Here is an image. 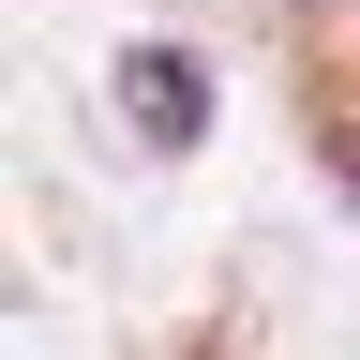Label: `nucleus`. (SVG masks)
Returning <instances> with one entry per match:
<instances>
[{"label":"nucleus","mask_w":360,"mask_h":360,"mask_svg":"<svg viewBox=\"0 0 360 360\" xmlns=\"http://www.w3.org/2000/svg\"><path fill=\"white\" fill-rule=\"evenodd\" d=\"M120 120L150 135V150H195V135H210V75L165 60V45H120Z\"/></svg>","instance_id":"1"}]
</instances>
